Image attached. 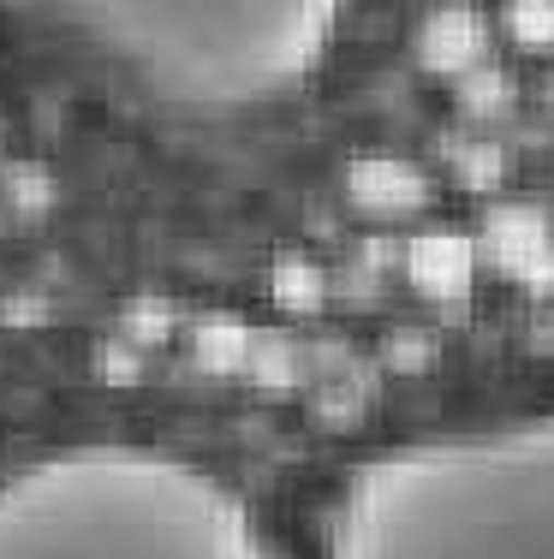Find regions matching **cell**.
<instances>
[{"instance_id": "6da1fadb", "label": "cell", "mask_w": 554, "mask_h": 559, "mask_svg": "<svg viewBox=\"0 0 554 559\" xmlns=\"http://www.w3.org/2000/svg\"><path fill=\"white\" fill-rule=\"evenodd\" d=\"M185 119L293 96L340 31L346 0H0Z\"/></svg>"}, {"instance_id": "5b68a950", "label": "cell", "mask_w": 554, "mask_h": 559, "mask_svg": "<svg viewBox=\"0 0 554 559\" xmlns=\"http://www.w3.org/2000/svg\"><path fill=\"white\" fill-rule=\"evenodd\" d=\"M412 274H417V286L435 292V298H453V292H465V280H471V250L459 245V238H424V245L412 250Z\"/></svg>"}, {"instance_id": "3957f363", "label": "cell", "mask_w": 554, "mask_h": 559, "mask_svg": "<svg viewBox=\"0 0 554 559\" xmlns=\"http://www.w3.org/2000/svg\"><path fill=\"white\" fill-rule=\"evenodd\" d=\"M328 559H554V417L364 464Z\"/></svg>"}, {"instance_id": "52a82bcc", "label": "cell", "mask_w": 554, "mask_h": 559, "mask_svg": "<svg viewBox=\"0 0 554 559\" xmlns=\"http://www.w3.org/2000/svg\"><path fill=\"white\" fill-rule=\"evenodd\" d=\"M507 24L524 48H554V0H512Z\"/></svg>"}, {"instance_id": "8992f818", "label": "cell", "mask_w": 554, "mask_h": 559, "mask_svg": "<svg viewBox=\"0 0 554 559\" xmlns=\"http://www.w3.org/2000/svg\"><path fill=\"white\" fill-rule=\"evenodd\" d=\"M478 24L465 19V12H441V19L429 24V36H424V48H429V60L435 66H471L478 60Z\"/></svg>"}, {"instance_id": "7a4b0ae2", "label": "cell", "mask_w": 554, "mask_h": 559, "mask_svg": "<svg viewBox=\"0 0 554 559\" xmlns=\"http://www.w3.org/2000/svg\"><path fill=\"white\" fill-rule=\"evenodd\" d=\"M0 559H262L245 500L150 441H66L0 471Z\"/></svg>"}, {"instance_id": "277c9868", "label": "cell", "mask_w": 554, "mask_h": 559, "mask_svg": "<svg viewBox=\"0 0 554 559\" xmlns=\"http://www.w3.org/2000/svg\"><path fill=\"white\" fill-rule=\"evenodd\" d=\"M352 191H358V203L376 209V215H412V209H424V179L405 162H388V155L352 167Z\"/></svg>"}]
</instances>
